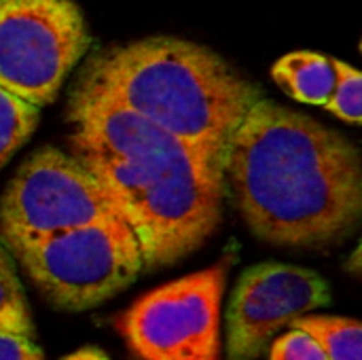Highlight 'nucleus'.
Wrapping results in <instances>:
<instances>
[{"mask_svg": "<svg viewBox=\"0 0 362 360\" xmlns=\"http://www.w3.org/2000/svg\"><path fill=\"white\" fill-rule=\"evenodd\" d=\"M225 189L263 242L325 248L362 216L361 153L341 132L261 98L225 153Z\"/></svg>", "mask_w": 362, "mask_h": 360, "instance_id": "1", "label": "nucleus"}, {"mask_svg": "<svg viewBox=\"0 0 362 360\" xmlns=\"http://www.w3.org/2000/svg\"><path fill=\"white\" fill-rule=\"evenodd\" d=\"M68 121L72 157L134 231L144 269L174 265L210 240L227 193L182 142L136 112L76 89L68 98Z\"/></svg>", "mask_w": 362, "mask_h": 360, "instance_id": "2", "label": "nucleus"}, {"mask_svg": "<svg viewBox=\"0 0 362 360\" xmlns=\"http://www.w3.org/2000/svg\"><path fill=\"white\" fill-rule=\"evenodd\" d=\"M72 89L106 98L174 136L223 189L229 140L263 98L221 55L170 36L98 51Z\"/></svg>", "mask_w": 362, "mask_h": 360, "instance_id": "3", "label": "nucleus"}, {"mask_svg": "<svg viewBox=\"0 0 362 360\" xmlns=\"http://www.w3.org/2000/svg\"><path fill=\"white\" fill-rule=\"evenodd\" d=\"M100 221L125 219L100 182L72 155L53 146L32 153L0 199V242L13 257L51 236Z\"/></svg>", "mask_w": 362, "mask_h": 360, "instance_id": "4", "label": "nucleus"}, {"mask_svg": "<svg viewBox=\"0 0 362 360\" xmlns=\"http://www.w3.org/2000/svg\"><path fill=\"white\" fill-rule=\"evenodd\" d=\"M19 263L42 297L59 310H91L142 274L138 240L125 221H100L42 240Z\"/></svg>", "mask_w": 362, "mask_h": 360, "instance_id": "5", "label": "nucleus"}, {"mask_svg": "<svg viewBox=\"0 0 362 360\" xmlns=\"http://www.w3.org/2000/svg\"><path fill=\"white\" fill-rule=\"evenodd\" d=\"M91 45L72 0H0V89L42 108Z\"/></svg>", "mask_w": 362, "mask_h": 360, "instance_id": "6", "label": "nucleus"}, {"mask_svg": "<svg viewBox=\"0 0 362 360\" xmlns=\"http://www.w3.org/2000/svg\"><path fill=\"white\" fill-rule=\"evenodd\" d=\"M227 263L191 274L140 297L121 318L138 360H218Z\"/></svg>", "mask_w": 362, "mask_h": 360, "instance_id": "7", "label": "nucleus"}, {"mask_svg": "<svg viewBox=\"0 0 362 360\" xmlns=\"http://www.w3.org/2000/svg\"><path fill=\"white\" fill-rule=\"evenodd\" d=\"M331 299L329 282L312 269L284 263L248 267L227 303V360H257L278 331Z\"/></svg>", "mask_w": 362, "mask_h": 360, "instance_id": "8", "label": "nucleus"}, {"mask_svg": "<svg viewBox=\"0 0 362 360\" xmlns=\"http://www.w3.org/2000/svg\"><path fill=\"white\" fill-rule=\"evenodd\" d=\"M272 76L293 100L316 106L327 104L335 85L333 59L312 51L284 55L272 68Z\"/></svg>", "mask_w": 362, "mask_h": 360, "instance_id": "9", "label": "nucleus"}, {"mask_svg": "<svg viewBox=\"0 0 362 360\" xmlns=\"http://www.w3.org/2000/svg\"><path fill=\"white\" fill-rule=\"evenodd\" d=\"M310 335L327 360H362V331L358 320L339 316H303L291 325Z\"/></svg>", "mask_w": 362, "mask_h": 360, "instance_id": "10", "label": "nucleus"}, {"mask_svg": "<svg viewBox=\"0 0 362 360\" xmlns=\"http://www.w3.org/2000/svg\"><path fill=\"white\" fill-rule=\"evenodd\" d=\"M0 333L32 339L30 306L15 269L13 255L0 242Z\"/></svg>", "mask_w": 362, "mask_h": 360, "instance_id": "11", "label": "nucleus"}, {"mask_svg": "<svg viewBox=\"0 0 362 360\" xmlns=\"http://www.w3.org/2000/svg\"><path fill=\"white\" fill-rule=\"evenodd\" d=\"M38 121V108L0 89V170L30 140Z\"/></svg>", "mask_w": 362, "mask_h": 360, "instance_id": "12", "label": "nucleus"}, {"mask_svg": "<svg viewBox=\"0 0 362 360\" xmlns=\"http://www.w3.org/2000/svg\"><path fill=\"white\" fill-rule=\"evenodd\" d=\"M333 68H335V85L325 106L341 121L358 125L362 119L361 72L341 59H333Z\"/></svg>", "mask_w": 362, "mask_h": 360, "instance_id": "13", "label": "nucleus"}, {"mask_svg": "<svg viewBox=\"0 0 362 360\" xmlns=\"http://www.w3.org/2000/svg\"><path fill=\"white\" fill-rule=\"evenodd\" d=\"M269 360H327V356L310 335L293 329L274 342Z\"/></svg>", "mask_w": 362, "mask_h": 360, "instance_id": "14", "label": "nucleus"}, {"mask_svg": "<svg viewBox=\"0 0 362 360\" xmlns=\"http://www.w3.org/2000/svg\"><path fill=\"white\" fill-rule=\"evenodd\" d=\"M0 360H45V356L32 339L0 333Z\"/></svg>", "mask_w": 362, "mask_h": 360, "instance_id": "15", "label": "nucleus"}, {"mask_svg": "<svg viewBox=\"0 0 362 360\" xmlns=\"http://www.w3.org/2000/svg\"><path fill=\"white\" fill-rule=\"evenodd\" d=\"M64 360H108V356L102 350H98V348H83V350L66 356Z\"/></svg>", "mask_w": 362, "mask_h": 360, "instance_id": "16", "label": "nucleus"}]
</instances>
